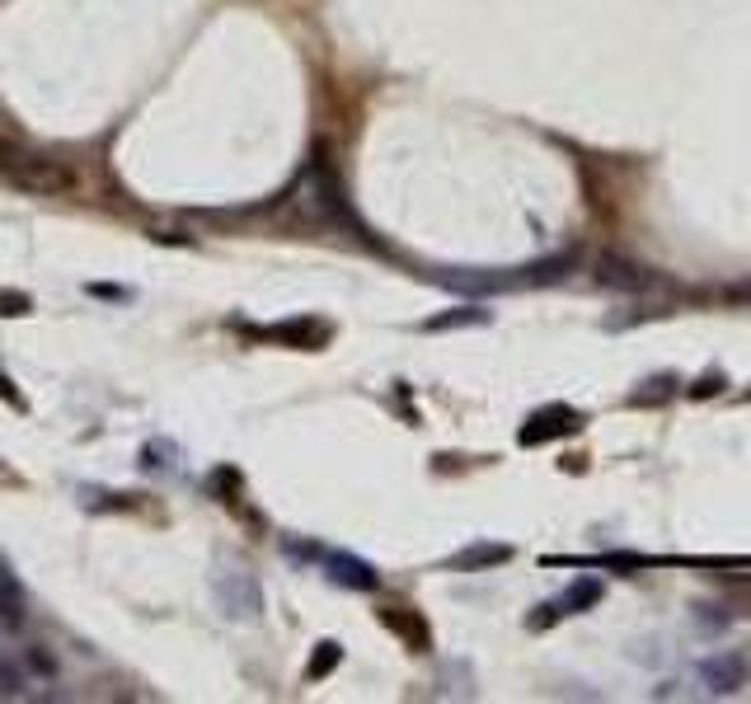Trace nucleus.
<instances>
[{
  "label": "nucleus",
  "mask_w": 751,
  "mask_h": 704,
  "mask_svg": "<svg viewBox=\"0 0 751 704\" xmlns=\"http://www.w3.org/2000/svg\"><path fill=\"white\" fill-rule=\"evenodd\" d=\"M0 184L33 193V198H62L76 188V174L62 160H47V155L24 151L15 141H0Z\"/></svg>",
  "instance_id": "f257e3e1"
},
{
  "label": "nucleus",
  "mask_w": 751,
  "mask_h": 704,
  "mask_svg": "<svg viewBox=\"0 0 751 704\" xmlns=\"http://www.w3.org/2000/svg\"><path fill=\"white\" fill-rule=\"evenodd\" d=\"M212 592H216V606L230 620H259L263 615V592H259V582H254V573H245V568H221Z\"/></svg>",
  "instance_id": "f03ea898"
},
{
  "label": "nucleus",
  "mask_w": 751,
  "mask_h": 704,
  "mask_svg": "<svg viewBox=\"0 0 751 704\" xmlns=\"http://www.w3.org/2000/svg\"><path fill=\"white\" fill-rule=\"evenodd\" d=\"M306 559H320V568L329 573V578L338 582V587H353V592H371L376 587V568L362 564V559H353V554H343V550H301Z\"/></svg>",
  "instance_id": "7ed1b4c3"
},
{
  "label": "nucleus",
  "mask_w": 751,
  "mask_h": 704,
  "mask_svg": "<svg viewBox=\"0 0 751 704\" xmlns=\"http://www.w3.org/2000/svg\"><path fill=\"white\" fill-rule=\"evenodd\" d=\"M700 681H705L714 695H733V690L747 681V662L742 658H709V662H700Z\"/></svg>",
  "instance_id": "20e7f679"
},
{
  "label": "nucleus",
  "mask_w": 751,
  "mask_h": 704,
  "mask_svg": "<svg viewBox=\"0 0 751 704\" xmlns=\"http://www.w3.org/2000/svg\"><path fill=\"white\" fill-rule=\"evenodd\" d=\"M597 277L606 282V287H629V291H644L648 282H653L644 268H634V263H625V259H601Z\"/></svg>",
  "instance_id": "39448f33"
},
{
  "label": "nucleus",
  "mask_w": 751,
  "mask_h": 704,
  "mask_svg": "<svg viewBox=\"0 0 751 704\" xmlns=\"http://www.w3.org/2000/svg\"><path fill=\"white\" fill-rule=\"evenodd\" d=\"M578 428V414L568 409H554V414H536L531 428H522V442H540V437H559V432H573Z\"/></svg>",
  "instance_id": "423d86ee"
},
{
  "label": "nucleus",
  "mask_w": 751,
  "mask_h": 704,
  "mask_svg": "<svg viewBox=\"0 0 751 704\" xmlns=\"http://www.w3.org/2000/svg\"><path fill=\"white\" fill-rule=\"evenodd\" d=\"M24 625V601H19L15 578L0 568V629H19Z\"/></svg>",
  "instance_id": "0eeeda50"
},
{
  "label": "nucleus",
  "mask_w": 751,
  "mask_h": 704,
  "mask_svg": "<svg viewBox=\"0 0 751 704\" xmlns=\"http://www.w3.org/2000/svg\"><path fill=\"white\" fill-rule=\"evenodd\" d=\"M259 338H287V343H301V348H310V343L329 338V329H324V324H310V320H292V324H277V329H263Z\"/></svg>",
  "instance_id": "6e6552de"
},
{
  "label": "nucleus",
  "mask_w": 751,
  "mask_h": 704,
  "mask_svg": "<svg viewBox=\"0 0 751 704\" xmlns=\"http://www.w3.org/2000/svg\"><path fill=\"white\" fill-rule=\"evenodd\" d=\"M601 601V582L597 578H578L573 587H568L564 597H559V611L564 615H578V611H587V606H597Z\"/></svg>",
  "instance_id": "1a4fd4ad"
},
{
  "label": "nucleus",
  "mask_w": 751,
  "mask_h": 704,
  "mask_svg": "<svg viewBox=\"0 0 751 704\" xmlns=\"http://www.w3.org/2000/svg\"><path fill=\"white\" fill-rule=\"evenodd\" d=\"M498 559H507L503 545H479V550H460L451 564H456V568H479V564H498Z\"/></svg>",
  "instance_id": "9d476101"
},
{
  "label": "nucleus",
  "mask_w": 751,
  "mask_h": 704,
  "mask_svg": "<svg viewBox=\"0 0 751 704\" xmlns=\"http://www.w3.org/2000/svg\"><path fill=\"white\" fill-rule=\"evenodd\" d=\"M334 662H338V643H320V653H315V662L306 667V676L315 681V676H324V672H334Z\"/></svg>",
  "instance_id": "9b49d317"
},
{
  "label": "nucleus",
  "mask_w": 751,
  "mask_h": 704,
  "mask_svg": "<svg viewBox=\"0 0 751 704\" xmlns=\"http://www.w3.org/2000/svg\"><path fill=\"white\" fill-rule=\"evenodd\" d=\"M385 625H395V629H404L409 639L418 643V648H428V629L418 625V620H404V615H395V611H385Z\"/></svg>",
  "instance_id": "f8f14e48"
},
{
  "label": "nucleus",
  "mask_w": 751,
  "mask_h": 704,
  "mask_svg": "<svg viewBox=\"0 0 751 704\" xmlns=\"http://www.w3.org/2000/svg\"><path fill=\"white\" fill-rule=\"evenodd\" d=\"M0 315H33V301L24 291H0Z\"/></svg>",
  "instance_id": "ddd939ff"
},
{
  "label": "nucleus",
  "mask_w": 751,
  "mask_h": 704,
  "mask_svg": "<svg viewBox=\"0 0 751 704\" xmlns=\"http://www.w3.org/2000/svg\"><path fill=\"white\" fill-rule=\"evenodd\" d=\"M475 320H489L484 310H456V315H437L428 320V329H451V324H475Z\"/></svg>",
  "instance_id": "4468645a"
},
{
  "label": "nucleus",
  "mask_w": 751,
  "mask_h": 704,
  "mask_svg": "<svg viewBox=\"0 0 751 704\" xmlns=\"http://www.w3.org/2000/svg\"><path fill=\"white\" fill-rule=\"evenodd\" d=\"M24 690V672L19 667H0V695H19Z\"/></svg>",
  "instance_id": "2eb2a0df"
},
{
  "label": "nucleus",
  "mask_w": 751,
  "mask_h": 704,
  "mask_svg": "<svg viewBox=\"0 0 751 704\" xmlns=\"http://www.w3.org/2000/svg\"><path fill=\"white\" fill-rule=\"evenodd\" d=\"M0 399H10V404H15L19 414H29V399L19 395L15 390V381H10V376H0Z\"/></svg>",
  "instance_id": "dca6fc26"
},
{
  "label": "nucleus",
  "mask_w": 751,
  "mask_h": 704,
  "mask_svg": "<svg viewBox=\"0 0 751 704\" xmlns=\"http://www.w3.org/2000/svg\"><path fill=\"white\" fill-rule=\"evenodd\" d=\"M29 662H33V672H43V676H52V672H57V662H52V653H43V648H33V653H29Z\"/></svg>",
  "instance_id": "f3484780"
},
{
  "label": "nucleus",
  "mask_w": 751,
  "mask_h": 704,
  "mask_svg": "<svg viewBox=\"0 0 751 704\" xmlns=\"http://www.w3.org/2000/svg\"><path fill=\"white\" fill-rule=\"evenodd\" d=\"M94 296H113V301H127V296H132V291H123V287H90Z\"/></svg>",
  "instance_id": "a211bd4d"
}]
</instances>
